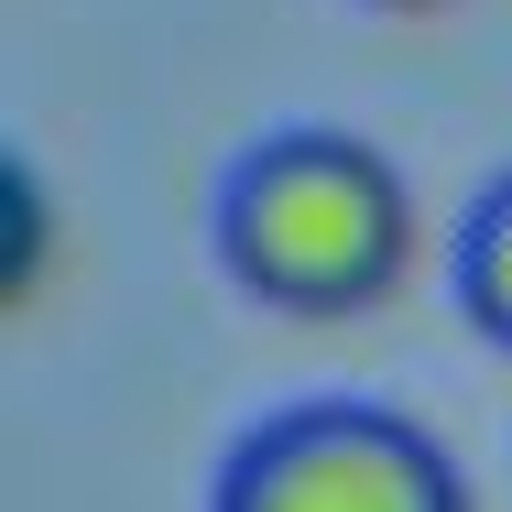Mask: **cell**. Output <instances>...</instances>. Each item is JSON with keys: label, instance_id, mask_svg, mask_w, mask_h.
I'll return each mask as SVG.
<instances>
[{"label": "cell", "instance_id": "cell-1", "mask_svg": "<svg viewBox=\"0 0 512 512\" xmlns=\"http://www.w3.org/2000/svg\"><path fill=\"white\" fill-rule=\"evenodd\" d=\"M218 262L284 316H371L414 273V186L360 131H273L218 186Z\"/></svg>", "mask_w": 512, "mask_h": 512}, {"label": "cell", "instance_id": "cell-2", "mask_svg": "<svg viewBox=\"0 0 512 512\" xmlns=\"http://www.w3.org/2000/svg\"><path fill=\"white\" fill-rule=\"evenodd\" d=\"M207 512H469V480L382 404H295L229 447Z\"/></svg>", "mask_w": 512, "mask_h": 512}, {"label": "cell", "instance_id": "cell-3", "mask_svg": "<svg viewBox=\"0 0 512 512\" xmlns=\"http://www.w3.org/2000/svg\"><path fill=\"white\" fill-rule=\"evenodd\" d=\"M458 306H469V327H480L491 349H512V175L469 207V229H458Z\"/></svg>", "mask_w": 512, "mask_h": 512}, {"label": "cell", "instance_id": "cell-4", "mask_svg": "<svg viewBox=\"0 0 512 512\" xmlns=\"http://www.w3.org/2000/svg\"><path fill=\"white\" fill-rule=\"evenodd\" d=\"M371 11H447V0H371Z\"/></svg>", "mask_w": 512, "mask_h": 512}]
</instances>
